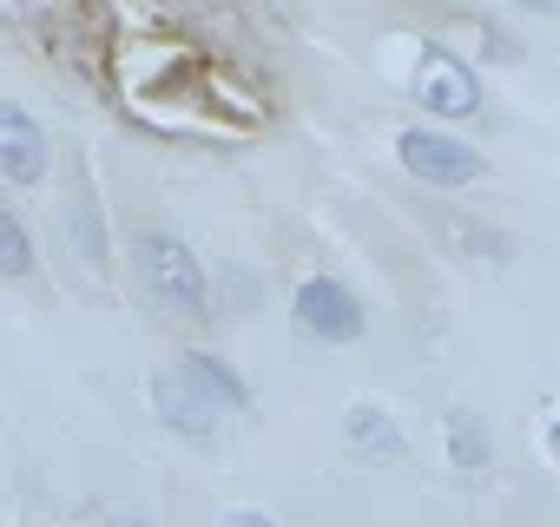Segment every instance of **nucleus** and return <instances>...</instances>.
Instances as JSON below:
<instances>
[{"instance_id":"obj_1","label":"nucleus","mask_w":560,"mask_h":527,"mask_svg":"<svg viewBox=\"0 0 560 527\" xmlns=\"http://www.w3.org/2000/svg\"><path fill=\"white\" fill-rule=\"evenodd\" d=\"M139 278L172 317H205V264L178 237H139Z\"/></svg>"},{"instance_id":"obj_2","label":"nucleus","mask_w":560,"mask_h":527,"mask_svg":"<svg viewBox=\"0 0 560 527\" xmlns=\"http://www.w3.org/2000/svg\"><path fill=\"white\" fill-rule=\"evenodd\" d=\"M291 324L298 337H317V343H357L363 337V297L337 278H304L298 297H291Z\"/></svg>"},{"instance_id":"obj_3","label":"nucleus","mask_w":560,"mask_h":527,"mask_svg":"<svg viewBox=\"0 0 560 527\" xmlns=\"http://www.w3.org/2000/svg\"><path fill=\"white\" fill-rule=\"evenodd\" d=\"M396 159H402V172H416L422 185H442V191L475 185V178L488 172V159H481L475 145H462V139H448V132H422V126H409V132L396 139Z\"/></svg>"},{"instance_id":"obj_4","label":"nucleus","mask_w":560,"mask_h":527,"mask_svg":"<svg viewBox=\"0 0 560 527\" xmlns=\"http://www.w3.org/2000/svg\"><path fill=\"white\" fill-rule=\"evenodd\" d=\"M416 99L429 113H442V119H468L481 106V86H475V73L462 60H448L442 47H422V60H416Z\"/></svg>"},{"instance_id":"obj_5","label":"nucleus","mask_w":560,"mask_h":527,"mask_svg":"<svg viewBox=\"0 0 560 527\" xmlns=\"http://www.w3.org/2000/svg\"><path fill=\"white\" fill-rule=\"evenodd\" d=\"M54 165V145L40 132V119L14 99H0V172H8L14 185H40Z\"/></svg>"},{"instance_id":"obj_6","label":"nucleus","mask_w":560,"mask_h":527,"mask_svg":"<svg viewBox=\"0 0 560 527\" xmlns=\"http://www.w3.org/2000/svg\"><path fill=\"white\" fill-rule=\"evenodd\" d=\"M152 409H159V422H172L178 435H211V422H218V409L178 376V370H165V376H152Z\"/></svg>"},{"instance_id":"obj_7","label":"nucleus","mask_w":560,"mask_h":527,"mask_svg":"<svg viewBox=\"0 0 560 527\" xmlns=\"http://www.w3.org/2000/svg\"><path fill=\"white\" fill-rule=\"evenodd\" d=\"M178 376H185V383H191V389H198L211 409H244V402H250L244 376H237L224 356H205V350H191V356L178 363Z\"/></svg>"},{"instance_id":"obj_8","label":"nucleus","mask_w":560,"mask_h":527,"mask_svg":"<svg viewBox=\"0 0 560 527\" xmlns=\"http://www.w3.org/2000/svg\"><path fill=\"white\" fill-rule=\"evenodd\" d=\"M343 435H350L357 448H370L376 461H396V455H402V435H396V429H389V415H383V409H370V402H357V409L343 415Z\"/></svg>"},{"instance_id":"obj_9","label":"nucleus","mask_w":560,"mask_h":527,"mask_svg":"<svg viewBox=\"0 0 560 527\" xmlns=\"http://www.w3.org/2000/svg\"><path fill=\"white\" fill-rule=\"evenodd\" d=\"M488 455H494L488 429H481L468 409H455V415H448V461H455L462 475H475V468H488Z\"/></svg>"},{"instance_id":"obj_10","label":"nucleus","mask_w":560,"mask_h":527,"mask_svg":"<svg viewBox=\"0 0 560 527\" xmlns=\"http://www.w3.org/2000/svg\"><path fill=\"white\" fill-rule=\"evenodd\" d=\"M34 271V237L21 224V211L0 204V278H27Z\"/></svg>"},{"instance_id":"obj_11","label":"nucleus","mask_w":560,"mask_h":527,"mask_svg":"<svg viewBox=\"0 0 560 527\" xmlns=\"http://www.w3.org/2000/svg\"><path fill=\"white\" fill-rule=\"evenodd\" d=\"M224 527H277V520H270V514H257V507H231V514H224Z\"/></svg>"},{"instance_id":"obj_12","label":"nucleus","mask_w":560,"mask_h":527,"mask_svg":"<svg viewBox=\"0 0 560 527\" xmlns=\"http://www.w3.org/2000/svg\"><path fill=\"white\" fill-rule=\"evenodd\" d=\"M106 527H152V520H139V514H106Z\"/></svg>"},{"instance_id":"obj_13","label":"nucleus","mask_w":560,"mask_h":527,"mask_svg":"<svg viewBox=\"0 0 560 527\" xmlns=\"http://www.w3.org/2000/svg\"><path fill=\"white\" fill-rule=\"evenodd\" d=\"M547 448H553V455H560V422H553V429H547Z\"/></svg>"}]
</instances>
